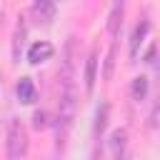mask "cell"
Returning a JSON list of instances; mask_svg holds the SVG:
<instances>
[{
    "instance_id": "obj_1",
    "label": "cell",
    "mask_w": 160,
    "mask_h": 160,
    "mask_svg": "<svg viewBox=\"0 0 160 160\" xmlns=\"http://www.w3.org/2000/svg\"><path fill=\"white\" fill-rule=\"evenodd\" d=\"M75 105H78L75 85H72V80H65V90L60 95V110H58V150L65 148V135L75 118Z\"/></svg>"
},
{
    "instance_id": "obj_2",
    "label": "cell",
    "mask_w": 160,
    "mask_h": 160,
    "mask_svg": "<svg viewBox=\"0 0 160 160\" xmlns=\"http://www.w3.org/2000/svg\"><path fill=\"white\" fill-rule=\"evenodd\" d=\"M25 152H28L25 128L18 120H10V128H8V158L18 160V158H25Z\"/></svg>"
},
{
    "instance_id": "obj_3",
    "label": "cell",
    "mask_w": 160,
    "mask_h": 160,
    "mask_svg": "<svg viewBox=\"0 0 160 160\" xmlns=\"http://www.w3.org/2000/svg\"><path fill=\"white\" fill-rule=\"evenodd\" d=\"M52 45L50 42H45V40H40V42H35L30 50H28V60L32 62V65H38V62H45V60H50L52 58Z\"/></svg>"
},
{
    "instance_id": "obj_4",
    "label": "cell",
    "mask_w": 160,
    "mask_h": 160,
    "mask_svg": "<svg viewBox=\"0 0 160 160\" xmlns=\"http://www.w3.org/2000/svg\"><path fill=\"white\" fill-rule=\"evenodd\" d=\"M32 15L38 18V22H50L55 15V0H35Z\"/></svg>"
},
{
    "instance_id": "obj_5",
    "label": "cell",
    "mask_w": 160,
    "mask_h": 160,
    "mask_svg": "<svg viewBox=\"0 0 160 160\" xmlns=\"http://www.w3.org/2000/svg\"><path fill=\"white\" fill-rule=\"evenodd\" d=\"M18 98H20V102H25V105L35 102V85H32L30 78H20V80H18Z\"/></svg>"
},
{
    "instance_id": "obj_6",
    "label": "cell",
    "mask_w": 160,
    "mask_h": 160,
    "mask_svg": "<svg viewBox=\"0 0 160 160\" xmlns=\"http://www.w3.org/2000/svg\"><path fill=\"white\" fill-rule=\"evenodd\" d=\"M148 30H150V22H148V20L138 22V28H135V32H132V40H130V55H132V58H138L140 42H142V38L148 35Z\"/></svg>"
},
{
    "instance_id": "obj_7",
    "label": "cell",
    "mask_w": 160,
    "mask_h": 160,
    "mask_svg": "<svg viewBox=\"0 0 160 160\" xmlns=\"http://www.w3.org/2000/svg\"><path fill=\"white\" fill-rule=\"evenodd\" d=\"M95 70H98V55L90 52V58L85 60V90L92 92L95 88Z\"/></svg>"
},
{
    "instance_id": "obj_8",
    "label": "cell",
    "mask_w": 160,
    "mask_h": 160,
    "mask_svg": "<svg viewBox=\"0 0 160 160\" xmlns=\"http://www.w3.org/2000/svg\"><path fill=\"white\" fill-rule=\"evenodd\" d=\"M125 142H128V132L125 130H112V135H110V152L115 158H120L125 152Z\"/></svg>"
},
{
    "instance_id": "obj_9",
    "label": "cell",
    "mask_w": 160,
    "mask_h": 160,
    "mask_svg": "<svg viewBox=\"0 0 160 160\" xmlns=\"http://www.w3.org/2000/svg\"><path fill=\"white\" fill-rule=\"evenodd\" d=\"M130 95H132V100H145V95H148V78L145 75H138L135 80H132V88H130Z\"/></svg>"
},
{
    "instance_id": "obj_10",
    "label": "cell",
    "mask_w": 160,
    "mask_h": 160,
    "mask_svg": "<svg viewBox=\"0 0 160 160\" xmlns=\"http://www.w3.org/2000/svg\"><path fill=\"white\" fill-rule=\"evenodd\" d=\"M108 102H100V108H98V115H95V138L100 140V135H102V130H105V125H108Z\"/></svg>"
},
{
    "instance_id": "obj_11",
    "label": "cell",
    "mask_w": 160,
    "mask_h": 160,
    "mask_svg": "<svg viewBox=\"0 0 160 160\" xmlns=\"http://www.w3.org/2000/svg\"><path fill=\"white\" fill-rule=\"evenodd\" d=\"M22 40H25V28H22V25H18V30H15V40H12V58H15V60L20 58Z\"/></svg>"
},
{
    "instance_id": "obj_12",
    "label": "cell",
    "mask_w": 160,
    "mask_h": 160,
    "mask_svg": "<svg viewBox=\"0 0 160 160\" xmlns=\"http://www.w3.org/2000/svg\"><path fill=\"white\" fill-rule=\"evenodd\" d=\"M120 20H122V8H120V5H118V8H115V10H112V15H110V25H108V28H110V32H112V35H115V32H118V25H120Z\"/></svg>"
},
{
    "instance_id": "obj_13",
    "label": "cell",
    "mask_w": 160,
    "mask_h": 160,
    "mask_svg": "<svg viewBox=\"0 0 160 160\" xmlns=\"http://www.w3.org/2000/svg\"><path fill=\"white\" fill-rule=\"evenodd\" d=\"M32 128H35V130L48 128V112H45V110H38V112L32 115Z\"/></svg>"
},
{
    "instance_id": "obj_14",
    "label": "cell",
    "mask_w": 160,
    "mask_h": 160,
    "mask_svg": "<svg viewBox=\"0 0 160 160\" xmlns=\"http://www.w3.org/2000/svg\"><path fill=\"white\" fill-rule=\"evenodd\" d=\"M112 65H115V48H110L108 60H105V72H102V78H105V80H110V78H112Z\"/></svg>"
},
{
    "instance_id": "obj_15",
    "label": "cell",
    "mask_w": 160,
    "mask_h": 160,
    "mask_svg": "<svg viewBox=\"0 0 160 160\" xmlns=\"http://www.w3.org/2000/svg\"><path fill=\"white\" fill-rule=\"evenodd\" d=\"M148 62H155V45H150V50H148Z\"/></svg>"
},
{
    "instance_id": "obj_16",
    "label": "cell",
    "mask_w": 160,
    "mask_h": 160,
    "mask_svg": "<svg viewBox=\"0 0 160 160\" xmlns=\"http://www.w3.org/2000/svg\"><path fill=\"white\" fill-rule=\"evenodd\" d=\"M118 5H122V0H118Z\"/></svg>"
}]
</instances>
